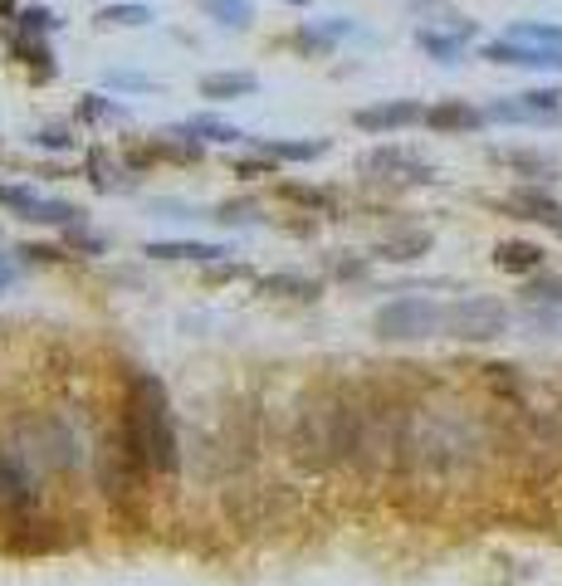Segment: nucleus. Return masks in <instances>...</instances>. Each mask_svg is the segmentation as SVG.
<instances>
[{
  "instance_id": "nucleus-1",
  "label": "nucleus",
  "mask_w": 562,
  "mask_h": 586,
  "mask_svg": "<svg viewBox=\"0 0 562 586\" xmlns=\"http://www.w3.org/2000/svg\"><path fill=\"white\" fill-rule=\"evenodd\" d=\"M118 436H123L127 460L137 464V474H177L181 469L171 401H167V391H162V381L147 377V372H133V377H127Z\"/></svg>"
},
{
  "instance_id": "nucleus-2",
  "label": "nucleus",
  "mask_w": 562,
  "mask_h": 586,
  "mask_svg": "<svg viewBox=\"0 0 562 586\" xmlns=\"http://www.w3.org/2000/svg\"><path fill=\"white\" fill-rule=\"evenodd\" d=\"M357 436H362V406L343 391H313L303 396L294 416V460L309 469H333L357 460Z\"/></svg>"
},
{
  "instance_id": "nucleus-3",
  "label": "nucleus",
  "mask_w": 562,
  "mask_h": 586,
  "mask_svg": "<svg viewBox=\"0 0 562 586\" xmlns=\"http://www.w3.org/2000/svg\"><path fill=\"white\" fill-rule=\"evenodd\" d=\"M479 454V436L465 416L445 410H412L402 416V460H416L426 469H465Z\"/></svg>"
},
{
  "instance_id": "nucleus-4",
  "label": "nucleus",
  "mask_w": 562,
  "mask_h": 586,
  "mask_svg": "<svg viewBox=\"0 0 562 586\" xmlns=\"http://www.w3.org/2000/svg\"><path fill=\"white\" fill-rule=\"evenodd\" d=\"M372 333L377 343H426V337L445 333V303L426 299V293H402L372 313Z\"/></svg>"
},
{
  "instance_id": "nucleus-5",
  "label": "nucleus",
  "mask_w": 562,
  "mask_h": 586,
  "mask_svg": "<svg viewBox=\"0 0 562 586\" xmlns=\"http://www.w3.org/2000/svg\"><path fill=\"white\" fill-rule=\"evenodd\" d=\"M445 333L455 343H495L509 333V308L489 293H470V299H455L445 308Z\"/></svg>"
},
{
  "instance_id": "nucleus-6",
  "label": "nucleus",
  "mask_w": 562,
  "mask_h": 586,
  "mask_svg": "<svg viewBox=\"0 0 562 586\" xmlns=\"http://www.w3.org/2000/svg\"><path fill=\"white\" fill-rule=\"evenodd\" d=\"M0 206H6L10 216L30 220V226H60V230L84 226V206L60 201V196H40V191L15 186V181H0Z\"/></svg>"
},
{
  "instance_id": "nucleus-7",
  "label": "nucleus",
  "mask_w": 562,
  "mask_h": 586,
  "mask_svg": "<svg viewBox=\"0 0 562 586\" xmlns=\"http://www.w3.org/2000/svg\"><path fill=\"white\" fill-rule=\"evenodd\" d=\"M479 59L499 69H529V74H562V50L553 44H533V40H513V34H499V40L479 44Z\"/></svg>"
},
{
  "instance_id": "nucleus-8",
  "label": "nucleus",
  "mask_w": 562,
  "mask_h": 586,
  "mask_svg": "<svg viewBox=\"0 0 562 586\" xmlns=\"http://www.w3.org/2000/svg\"><path fill=\"white\" fill-rule=\"evenodd\" d=\"M40 503V469L15 444H0V513H25Z\"/></svg>"
},
{
  "instance_id": "nucleus-9",
  "label": "nucleus",
  "mask_w": 562,
  "mask_h": 586,
  "mask_svg": "<svg viewBox=\"0 0 562 586\" xmlns=\"http://www.w3.org/2000/svg\"><path fill=\"white\" fill-rule=\"evenodd\" d=\"M420 123H426V103L420 98H382V103H367V108L353 113V127L367 137H396Z\"/></svg>"
},
{
  "instance_id": "nucleus-10",
  "label": "nucleus",
  "mask_w": 562,
  "mask_h": 586,
  "mask_svg": "<svg viewBox=\"0 0 562 586\" xmlns=\"http://www.w3.org/2000/svg\"><path fill=\"white\" fill-rule=\"evenodd\" d=\"M499 210H509L513 220H529V226H543L548 234H558L562 240V201L548 186H538V181H523V186H513L503 201H495Z\"/></svg>"
},
{
  "instance_id": "nucleus-11",
  "label": "nucleus",
  "mask_w": 562,
  "mask_h": 586,
  "mask_svg": "<svg viewBox=\"0 0 562 586\" xmlns=\"http://www.w3.org/2000/svg\"><path fill=\"white\" fill-rule=\"evenodd\" d=\"M362 176H372V181H396V186H426V181H436V171L426 167L420 157H412L406 147H372L367 157L357 161Z\"/></svg>"
},
{
  "instance_id": "nucleus-12",
  "label": "nucleus",
  "mask_w": 562,
  "mask_h": 586,
  "mask_svg": "<svg viewBox=\"0 0 562 586\" xmlns=\"http://www.w3.org/2000/svg\"><path fill=\"white\" fill-rule=\"evenodd\" d=\"M420 127L436 133V137H470V133H485L489 117L470 98H440V103H430V108H426V123H420Z\"/></svg>"
},
{
  "instance_id": "nucleus-13",
  "label": "nucleus",
  "mask_w": 562,
  "mask_h": 586,
  "mask_svg": "<svg viewBox=\"0 0 562 586\" xmlns=\"http://www.w3.org/2000/svg\"><path fill=\"white\" fill-rule=\"evenodd\" d=\"M475 20H460L450 15V30H436V25H416V50L436 64H465V50L475 40Z\"/></svg>"
},
{
  "instance_id": "nucleus-14",
  "label": "nucleus",
  "mask_w": 562,
  "mask_h": 586,
  "mask_svg": "<svg viewBox=\"0 0 562 586\" xmlns=\"http://www.w3.org/2000/svg\"><path fill=\"white\" fill-rule=\"evenodd\" d=\"M357 25L347 15H327V20H303V25L294 30V44L303 54H333L343 40H357Z\"/></svg>"
},
{
  "instance_id": "nucleus-15",
  "label": "nucleus",
  "mask_w": 562,
  "mask_h": 586,
  "mask_svg": "<svg viewBox=\"0 0 562 586\" xmlns=\"http://www.w3.org/2000/svg\"><path fill=\"white\" fill-rule=\"evenodd\" d=\"M523 308H529L533 327H553L562 318V274H533L523 284Z\"/></svg>"
},
{
  "instance_id": "nucleus-16",
  "label": "nucleus",
  "mask_w": 562,
  "mask_h": 586,
  "mask_svg": "<svg viewBox=\"0 0 562 586\" xmlns=\"http://www.w3.org/2000/svg\"><path fill=\"white\" fill-rule=\"evenodd\" d=\"M206 103H236V98H254L260 93V74H250V69H216V74H201V84H196Z\"/></svg>"
},
{
  "instance_id": "nucleus-17",
  "label": "nucleus",
  "mask_w": 562,
  "mask_h": 586,
  "mask_svg": "<svg viewBox=\"0 0 562 586\" xmlns=\"http://www.w3.org/2000/svg\"><path fill=\"white\" fill-rule=\"evenodd\" d=\"M495 269L499 274H513V279H533L548 269V250L533 240H499L495 244Z\"/></svg>"
},
{
  "instance_id": "nucleus-18",
  "label": "nucleus",
  "mask_w": 562,
  "mask_h": 586,
  "mask_svg": "<svg viewBox=\"0 0 562 586\" xmlns=\"http://www.w3.org/2000/svg\"><path fill=\"white\" fill-rule=\"evenodd\" d=\"M147 260H191V264H216L226 260V244H210V240H152L143 244Z\"/></svg>"
},
{
  "instance_id": "nucleus-19",
  "label": "nucleus",
  "mask_w": 562,
  "mask_h": 586,
  "mask_svg": "<svg viewBox=\"0 0 562 586\" xmlns=\"http://www.w3.org/2000/svg\"><path fill=\"white\" fill-rule=\"evenodd\" d=\"M40 454H44L50 464H60V469H74L79 460H84V450H79V436L64 426L60 416L40 426Z\"/></svg>"
},
{
  "instance_id": "nucleus-20",
  "label": "nucleus",
  "mask_w": 562,
  "mask_h": 586,
  "mask_svg": "<svg viewBox=\"0 0 562 586\" xmlns=\"http://www.w3.org/2000/svg\"><path fill=\"white\" fill-rule=\"evenodd\" d=\"M6 50H10V59H15V64L34 69V79H54V50H50V40H44V34L15 30Z\"/></svg>"
},
{
  "instance_id": "nucleus-21",
  "label": "nucleus",
  "mask_w": 562,
  "mask_h": 586,
  "mask_svg": "<svg viewBox=\"0 0 562 586\" xmlns=\"http://www.w3.org/2000/svg\"><path fill=\"white\" fill-rule=\"evenodd\" d=\"M489 157L503 161V167H509L513 176H529V181H538V186H543V181H553V176H558V161L548 157V151H529V147H495Z\"/></svg>"
},
{
  "instance_id": "nucleus-22",
  "label": "nucleus",
  "mask_w": 562,
  "mask_h": 586,
  "mask_svg": "<svg viewBox=\"0 0 562 586\" xmlns=\"http://www.w3.org/2000/svg\"><path fill=\"white\" fill-rule=\"evenodd\" d=\"M177 133L196 137V143H201V147H236L240 137H244L236 123H226V117H210V113L186 117V123H177Z\"/></svg>"
},
{
  "instance_id": "nucleus-23",
  "label": "nucleus",
  "mask_w": 562,
  "mask_h": 586,
  "mask_svg": "<svg viewBox=\"0 0 562 586\" xmlns=\"http://www.w3.org/2000/svg\"><path fill=\"white\" fill-rule=\"evenodd\" d=\"M254 147H260L264 157H274L279 167H284V161H319V157H327L323 137H260Z\"/></svg>"
},
{
  "instance_id": "nucleus-24",
  "label": "nucleus",
  "mask_w": 562,
  "mask_h": 586,
  "mask_svg": "<svg viewBox=\"0 0 562 586\" xmlns=\"http://www.w3.org/2000/svg\"><path fill=\"white\" fill-rule=\"evenodd\" d=\"M196 6H201V15H206L216 30L240 34V30L254 25V0H196Z\"/></svg>"
},
{
  "instance_id": "nucleus-25",
  "label": "nucleus",
  "mask_w": 562,
  "mask_h": 586,
  "mask_svg": "<svg viewBox=\"0 0 562 586\" xmlns=\"http://www.w3.org/2000/svg\"><path fill=\"white\" fill-rule=\"evenodd\" d=\"M260 293H279V299L313 303L323 293V284H319V279H309V274H294V269H284V274H264L260 279Z\"/></svg>"
},
{
  "instance_id": "nucleus-26",
  "label": "nucleus",
  "mask_w": 562,
  "mask_h": 586,
  "mask_svg": "<svg viewBox=\"0 0 562 586\" xmlns=\"http://www.w3.org/2000/svg\"><path fill=\"white\" fill-rule=\"evenodd\" d=\"M372 254H377V260H392V264H412V260H420V254H430V234L426 230L392 234V240H382Z\"/></svg>"
},
{
  "instance_id": "nucleus-27",
  "label": "nucleus",
  "mask_w": 562,
  "mask_h": 586,
  "mask_svg": "<svg viewBox=\"0 0 562 586\" xmlns=\"http://www.w3.org/2000/svg\"><path fill=\"white\" fill-rule=\"evenodd\" d=\"M93 20H98L103 30H108V25L113 30H137V25H152V20H157V10L137 6V0H113V6H103Z\"/></svg>"
},
{
  "instance_id": "nucleus-28",
  "label": "nucleus",
  "mask_w": 562,
  "mask_h": 586,
  "mask_svg": "<svg viewBox=\"0 0 562 586\" xmlns=\"http://www.w3.org/2000/svg\"><path fill=\"white\" fill-rule=\"evenodd\" d=\"M89 181H93V191H103V196H118V191H133V176H127L113 157H103V151H93L89 157Z\"/></svg>"
},
{
  "instance_id": "nucleus-29",
  "label": "nucleus",
  "mask_w": 562,
  "mask_h": 586,
  "mask_svg": "<svg viewBox=\"0 0 562 586\" xmlns=\"http://www.w3.org/2000/svg\"><path fill=\"white\" fill-rule=\"evenodd\" d=\"M519 103L533 113V127H558L562 123V88H529Z\"/></svg>"
},
{
  "instance_id": "nucleus-30",
  "label": "nucleus",
  "mask_w": 562,
  "mask_h": 586,
  "mask_svg": "<svg viewBox=\"0 0 562 586\" xmlns=\"http://www.w3.org/2000/svg\"><path fill=\"white\" fill-rule=\"evenodd\" d=\"M79 123H127V108L103 98V93H84L79 98Z\"/></svg>"
},
{
  "instance_id": "nucleus-31",
  "label": "nucleus",
  "mask_w": 562,
  "mask_h": 586,
  "mask_svg": "<svg viewBox=\"0 0 562 586\" xmlns=\"http://www.w3.org/2000/svg\"><path fill=\"white\" fill-rule=\"evenodd\" d=\"M503 34H513V40H533V44H553V50H562V25H548V20H519V25H509Z\"/></svg>"
},
{
  "instance_id": "nucleus-32",
  "label": "nucleus",
  "mask_w": 562,
  "mask_h": 586,
  "mask_svg": "<svg viewBox=\"0 0 562 586\" xmlns=\"http://www.w3.org/2000/svg\"><path fill=\"white\" fill-rule=\"evenodd\" d=\"M15 30L54 34V30H60V20H54V10H44V6H25V10H15Z\"/></svg>"
},
{
  "instance_id": "nucleus-33",
  "label": "nucleus",
  "mask_w": 562,
  "mask_h": 586,
  "mask_svg": "<svg viewBox=\"0 0 562 586\" xmlns=\"http://www.w3.org/2000/svg\"><path fill=\"white\" fill-rule=\"evenodd\" d=\"M210 220H220V226H254V220H260V206L254 201H226Z\"/></svg>"
},
{
  "instance_id": "nucleus-34",
  "label": "nucleus",
  "mask_w": 562,
  "mask_h": 586,
  "mask_svg": "<svg viewBox=\"0 0 562 586\" xmlns=\"http://www.w3.org/2000/svg\"><path fill=\"white\" fill-rule=\"evenodd\" d=\"M30 143L44 147V151H74V133H69V127H44V133H34Z\"/></svg>"
},
{
  "instance_id": "nucleus-35",
  "label": "nucleus",
  "mask_w": 562,
  "mask_h": 586,
  "mask_svg": "<svg viewBox=\"0 0 562 586\" xmlns=\"http://www.w3.org/2000/svg\"><path fill=\"white\" fill-rule=\"evenodd\" d=\"M108 88H127V93H157L162 84L147 74H108Z\"/></svg>"
},
{
  "instance_id": "nucleus-36",
  "label": "nucleus",
  "mask_w": 562,
  "mask_h": 586,
  "mask_svg": "<svg viewBox=\"0 0 562 586\" xmlns=\"http://www.w3.org/2000/svg\"><path fill=\"white\" fill-rule=\"evenodd\" d=\"M274 171H279V161L264 157V151H260V157H240L236 161V176H244V181H250V176H274Z\"/></svg>"
},
{
  "instance_id": "nucleus-37",
  "label": "nucleus",
  "mask_w": 562,
  "mask_h": 586,
  "mask_svg": "<svg viewBox=\"0 0 562 586\" xmlns=\"http://www.w3.org/2000/svg\"><path fill=\"white\" fill-rule=\"evenodd\" d=\"M15 284H20V264L10 254H0V293H10Z\"/></svg>"
},
{
  "instance_id": "nucleus-38",
  "label": "nucleus",
  "mask_w": 562,
  "mask_h": 586,
  "mask_svg": "<svg viewBox=\"0 0 562 586\" xmlns=\"http://www.w3.org/2000/svg\"><path fill=\"white\" fill-rule=\"evenodd\" d=\"M412 10H445V0H412Z\"/></svg>"
},
{
  "instance_id": "nucleus-39",
  "label": "nucleus",
  "mask_w": 562,
  "mask_h": 586,
  "mask_svg": "<svg viewBox=\"0 0 562 586\" xmlns=\"http://www.w3.org/2000/svg\"><path fill=\"white\" fill-rule=\"evenodd\" d=\"M15 6H20V0H0V20H6V15H15Z\"/></svg>"
},
{
  "instance_id": "nucleus-40",
  "label": "nucleus",
  "mask_w": 562,
  "mask_h": 586,
  "mask_svg": "<svg viewBox=\"0 0 562 586\" xmlns=\"http://www.w3.org/2000/svg\"><path fill=\"white\" fill-rule=\"evenodd\" d=\"M284 6H294V10H309V6H313V0H284Z\"/></svg>"
}]
</instances>
